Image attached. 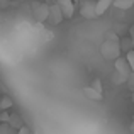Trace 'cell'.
<instances>
[{
	"label": "cell",
	"instance_id": "obj_15",
	"mask_svg": "<svg viewBox=\"0 0 134 134\" xmlns=\"http://www.w3.org/2000/svg\"><path fill=\"white\" fill-rule=\"evenodd\" d=\"M126 59H127L129 66H131V71L134 73V49H132L131 53H127V54H126Z\"/></svg>",
	"mask_w": 134,
	"mask_h": 134
},
{
	"label": "cell",
	"instance_id": "obj_11",
	"mask_svg": "<svg viewBox=\"0 0 134 134\" xmlns=\"http://www.w3.org/2000/svg\"><path fill=\"white\" fill-rule=\"evenodd\" d=\"M132 48H134V43H132L131 37H124V39L121 41V51H124L126 54H127V53H131Z\"/></svg>",
	"mask_w": 134,
	"mask_h": 134
},
{
	"label": "cell",
	"instance_id": "obj_10",
	"mask_svg": "<svg viewBox=\"0 0 134 134\" xmlns=\"http://www.w3.org/2000/svg\"><path fill=\"white\" fill-rule=\"evenodd\" d=\"M112 5H114L115 9H119V10H127V9H131L134 5V0H114Z\"/></svg>",
	"mask_w": 134,
	"mask_h": 134
},
{
	"label": "cell",
	"instance_id": "obj_8",
	"mask_svg": "<svg viewBox=\"0 0 134 134\" xmlns=\"http://www.w3.org/2000/svg\"><path fill=\"white\" fill-rule=\"evenodd\" d=\"M112 3H114V0H97V2H95V12H97V17L102 15V14H105V10H107Z\"/></svg>",
	"mask_w": 134,
	"mask_h": 134
},
{
	"label": "cell",
	"instance_id": "obj_13",
	"mask_svg": "<svg viewBox=\"0 0 134 134\" xmlns=\"http://www.w3.org/2000/svg\"><path fill=\"white\" fill-rule=\"evenodd\" d=\"M0 134H17V131L12 129L9 124H0Z\"/></svg>",
	"mask_w": 134,
	"mask_h": 134
},
{
	"label": "cell",
	"instance_id": "obj_3",
	"mask_svg": "<svg viewBox=\"0 0 134 134\" xmlns=\"http://www.w3.org/2000/svg\"><path fill=\"white\" fill-rule=\"evenodd\" d=\"M56 5L61 9V14L65 19H71L75 14V3L73 0H56Z\"/></svg>",
	"mask_w": 134,
	"mask_h": 134
},
{
	"label": "cell",
	"instance_id": "obj_21",
	"mask_svg": "<svg viewBox=\"0 0 134 134\" xmlns=\"http://www.w3.org/2000/svg\"><path fill=\"white\" fill-rule=\"evenodd\" d=\"M15 2H26V0H15Z\"/></svg>",
	"mask_w": 134,
	"mask_h": 134
},
{
	"label": "cell",
	"instance_id": "obj_14",
	"mask_svg": "<svg viewBox=\"0 0 134 134\" xmlns=\"http://www.w3.org/2000/svg\"><path fill=\"white\" fill-rule=\"evenodd\" d=\"M112 82H114L115 85H119V83H124V82H127V78H126V76H122V75H119V73L115 71L114 75H112Z\"/></svg>",
	"mask_w": 134,
	"mask_h": 134
},
{
	"label": "cell",
	"instance_id": "obj_16",
	"mask_svg": "<svg viewBox=\"0 0 134 134\" xmlns=\"http://www.w3.org/2000/svg\"><path fill=\"white\" fill-rule=\"evenodd\" d=\"M127 87H129V90H131V93H134V73H131L129 75V78H127Z\"/></svg>",
	"mask_w": 134,
	"mask_h": 134
},
{
	"label": "cell",
	"instance_id": "obj_6",
	"mask_svg": "<svg viewBox=\"0 0 134 134\" xmlns=\"http://www.w3.org/2000/svg\"><path fill=\"white\" fill-rule=\"evenodd\" d=\"M80 14H82L85 19H93V17H97V12H95V2H85L82 7H80Z\"/></svg>",
	"mask_w": 134,
	"mask_h": 134
},
{
	"label": "cell",
	"instance_id": "obj_20",
	"mask_svg": "<svg viewBox=\"0 0 134 134\" xmlns=\"http://www.w3.org/2000/svg\"><path fill=\"white\" fill-rule=\"evenodd\" d=\"M129 129H131V132H132V134H134V121H132V122H131V126H129Z\"/></svg>",
	"mask_w": 134,
	"mask_h": 134
},
{
	"label": "cell",
	"instance_id": "obj_17",
	"mask_svg": "<svg viewBox=\"0 0 134 134\" xmlns=\"http://www.w3.org/2000/svg\"><path fill=\"white\" fill-rule=\"evenodd\" d=\"M9 117L10 115L7 114V112H0V122H2V124H7V122H9Z\"/></svg>",
	"mask_w": 134,
	"mask_h": 134
},
{
	"label": "cell",
	"instance_id": "obj_12",
	"mask_svg": "<svg viewBox=\"0 0 134 134\" xmlns=\"http://www.w3.org/2000/svg\"><path fill=\"white\" fill-rule=\"evenodd\" d=\"M12 105H14V102H12L10 97H2L0 98V112H5L7 109H10Z\"/></svg>",
	"mask_w": 134,
	"mask_h": 134
},
{
	"label": "cell",
	"instance_id": "obj_4",
	"mask_svg": "<svg viewBox=\"0 0 134 134\" xmlns=\"http://www.w3.org/2000/svg\"><path fill=\"white\" fill-rule=\"evenodd\" d=\"M114 68H115V71L119 73V75H122V76H126V78H129V75H131V66H129V63H127V59L126 58H119V59H115L114 61Z\"/></svg>",
	"mask_w": 134,
	"mask_h": 134
},
{
	"label": "cell",
	"instance_id": "obj_9",
	"mask_svg": "<svg viewBox=\"0 0 134 134\" xmlns=\"http://www.w3.org/2000/svg\"><path fill=\"white\" fill-rule=\"evenodd\" d=\"M83 93H85L87 98H90V100H95V102H100L102 98H104L100 92H97L95 88H92V87H85V88H83Z\"/></svg>",
	"mask_w": 134,
	"mask_h": 134
},
{
	"label": "cell",
	"instance_id": "obj_2",
	"mask_svg": "<svg viewBox=\"0 0 134 134\" xmlns=\"http://www.w3.org/2000/svg\"><path fill=\"white\" fill-rule=\"evenodd\" d=\"M32 14L37 22H44L49 17V5L48 3H32Z\"/></svg>",
	"mask_w": 134,
	"mask_h": 134
},
{
	"label": "cell",
	"instance_id": "obj_5",
	"mask_svg": "<svg viewBox=\"0 0 134 134\" xmlns=\"http://www.w3.org/2000/svg\"><path fill=\"white\" fill-rule=\"evenodd\" d=\"M63 14H61V9H59L58 5H49V17H48V22L53 24V26H58V24L63 22Z\"/></svg>",
	"mask_w": 134,
	"mask_h": 134
},
{
	"label": "cell",
	"instance_id": "obj_23",
	"mask_svg": "<svg viewBox=\"0 0 134 134\" xmlns=\"http://www.w3.org/2000/svg\"><path fill=\"white\" fill-rule=\"evenodd\" d=\"M87 2H92V0H87Z\"/></svg>",
	"mask_w": 134,
	"mask_h": 134
},
{
	"label": "cell",
	"instance_id": "obj_24",
	"mask_svg": "<svg viewBox=\"0 0 134 134\" xmlns=\"http://www.w3.org/2000/svg\"><path fill=\"white\" fill-rule=\"evenodd\" d=\"M0 3H2V0H0Z\"/></svg>",
	"mask_w": 134,
	"mask_h": 134
},
{
	"label": "cell",
	"instance_id": "obj_18",
	"mask_svg": "<svg viewBox=\"0 0 134 134\" xmlns=\"http://www.w3.org/2000/svg\"><path fill=\"white\" fill-rule=\"evenodd\" d=\"M92 88H95L97 92H100L102 93V87H100V80H95L93 82V85H92Z\"/></svg>",
	"mask_w": 134,
	"mask_h": 134
},
{
	"label": "cell",
	"instance_id": "obj_1",
	"mask_svg": "<svg viewBox=\"0 0 134 134\" xmlns=\"http://www.w3.org/2000/svg\"><path fill=\"white\" fill-rule=\"evenodd\" d=\"M100 53L105 59H115L121 58V41H110V39H105L100 46Z\"/></svg>",
	"mask_w": 134,
	"mask_h": 134
},
{
	"label": "cell",
	"instance_id": "obj_7",
	"mask_svg": "<svg viewBox=\"0 0 134 134\" xmlns=\"http://www.w3.org/2000/svg\"><path fill=\"white\" fill-rule=\"evenodd\" d=\"M7 124H9L12 129H15V131H19V129L24 127V121H22V117H20L19 114H10L9 122H7Z\"/></svg>",
	"mask_w": 134,
	"mask_h": 134
},
{
	"label": "cell",
	"instance_id": "obj_19",
	"mask_svg": "<svg viewBox=\"0 0 134 134\" xmlns=\"http://www.w3.org/2000/svg\"><path fill=\"white\" fill-rule=\"evenodd\" d=\"M17 134H31V131H29V129L26 127V126H24L22 129H19V131H17Z\"/></svg>",
	"mask_w": 134,
	"mask_h": 134
},
{
	"label": "cell",
	"instance_id": "obj_22",
	"mask_svg": "<svg viewBox=\"0 0 134 134\" xmlns=\"http://www.w3.org/2000/svg\"><path fill=\"white\" fill-rule=\"evenodd\" d=\"M132 100H134V93H132Z\"/></svg>",
	"mask_w": 134,
	"mask_h": 134
}]
</instances>
